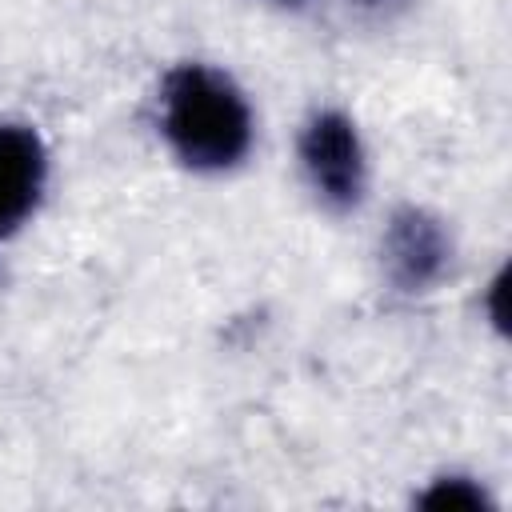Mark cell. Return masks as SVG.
<instances>
[{"mask_svg":"<svg viewBox=\"0 0 512 512\" xmlns=\"http://www.w3.org/2000/svg\"><path fill=\"white\" fill-rule=\"evenodd\" d=\"M48 172L44 144L24 124H0V236L16 232L40 200Z\"/></svg>","mask_w":512,"mask_h":512,"instance_id":"cell-4","label":"cell"},{"mask_svg":"<svg viewBox=\"0 0 512 512\" xmlns=\"http://www.w3.org/2000/svg\"><path fill=\"white\" fill-rule=\"evenodd\" d=\"M420 508H432V512H488L492 508V500H488V492L480 488V484H472L468 476H444V480H436L420 500H416Z\"/></svg>","mask_w":512,"mask_h":512,"instance_id":"cell-5","label":"cell"},{"mask_svg":"<svg viewBox=\"0 0 512 512\" xmlns=\"http://www.w3.org/2000/svg\"><path fill=\"white\" fill-rule=\"evenodd\" d=\"M164 136L196 172H224L252 144V112L240 88L204 64H180L164 80Z\"/></svg>","mask_w":512,"mask_h":512,"instance_id":"cell-1","label":"cell"},{"mask_svg":"<svg viewBox=\"0 0 512 512\" xmlns=\"http://www.w3.org/2000/svg\"><path fill=\"white\" fill-rule=\"evenodd\" d=\"M504 284H508V272H500L488 288V312H492V324L504 328Z\"/></svg>","mask_w":512,"mask_h":512,"instance_id":"cell-6","label":"cell"},{"mask_svg":"<svg viewBox=\"0 0 512 512\" xmlns=\"http://www.w3.org/2000/svg\"><path fill=\"white\" fill-rule=\"evenodd\" d=\"M360 4H368V8H376V4H388V0H360Z\"/></svg>","mask_w":512,"mask_h":512,"instance_id":"cell-7","label":"cell"},{"mask_svg":"<svg viewBox=\"0 0 512 512\" xmlns=\"http://www.w3.org/2000/svg\"><path fill=\"white\" fill-rule=\"evenodd\" d=\"M300 164L316 196L332 208H352L364 192V148L344 112H316L300 132Z\"/></svg>","mask_w":512,"mask_h":512,"instance_id":"cell-2","label":"cell"},{"mask_svg":"<svg viewBox=\"0 0 512 512\" xmlns=\"http://www.w3.org/2000/svg\"><path fill=\"white\" fill-rule=\"evenodd\" d=\"M380 252H384L388 280L400 292H424L444 276L448 256H452V240H448V232L440 228V220L432 212L400 208L388 220Z\"/></svg>","mask_w":512,"mask_h":512,"instance_id":"cell-3","label":"cell"}]
</instances>
